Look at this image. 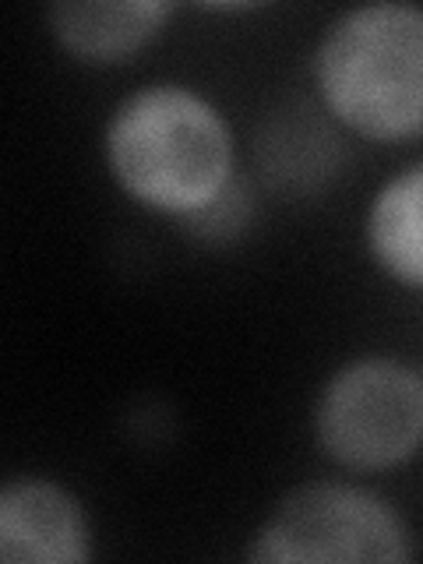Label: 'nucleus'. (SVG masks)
<instances>
[{
    "label": "nucleus",
    "instance_id": "obj_4",
    "mask_svg": "<svg viewBox=\"0 0 423 564\" xmlns=\"http://www.w3.org/2000/svg\"><path fill=\"white\" fill-rule=\"evenodd\" d=\"M251 561H410L402 519L381 498L346 484H307L279 501L254 536Z\"/></svg>",
    "mask_w": 423,
    "mask_h": 564
},
{
    "label": "nucleus",
    "instance_id": "obj_5",
    "mask_svg": "<svg viewBox=\"0 0 423 564\" xmlns=\"http://www.w3.org/2000/svg\"><path fill=\"white\" fill-rule=\"evenodd\" d=\"M88 519L70 494L50 480L22 476L0 494V557L8 564L88 561Z\"/></svg>",
    "mask_w": 423,
    "mask_h": 564
},
{
    "label": "nucleus",
    "instance_id": "obj_7",
    "mask_svg": "<svg viewBox=\"0 0 423 564\" xmlns=\"http://www.w3.org/2000/svg\"><path fill=\"white\" fill-rule=\"evenodd\" d=\"M367 243L388 275L423 286V163L381 187L367 216Z\"/></svg>",
    "mask_w": 423,
    "mask_h": 564
},
{
    "label": "nucleus",
    "instance_id": "obj_1",
    "mask_svg": "<svg viewBox=\"0 0 423 564\" xmlns=\"http://www.w3.org/2000/svg\"><path fill=\"white\" fill-rule=\"evenodd\" d=\"M106 163L134 202L187 219L234 181V138L202 96L152 85L117 106Z\"/></svg>",
    "mask_w": 423,
    "mask_h": 564
},
{
    "label": "nucleus",
    "instance_id": "obj_2",
    "mask_svg": "<svg viewBox=\"0 0 423 564\" xmlns=\"http://www.w3.org/2000/svg\"><path fill=\"white\" fill-rule=\"evenodd\" d=\"M328 110L375 141L423 134V11L367 4L343 14L314 53Z\"/></svg>",
    "mask_w": 423,
    "mask_h": 564
},
{
    "label": "nucleus",
    "instance_id": "obj_8",
    "mask_svg": "<svg viewBox=\"0 0 423 564\" xmlns=\"http://www.w3.org/2000/svg\"><path fill=\"white\" fill-rule=\"evenodd\" d=\"M247 219H251V202H247V191H243V184L229 181L205 208H198L194 216H187V226L202 240H229L247 226Z\"/></svg>",
    "mask_w": 423,
    "mask_h": 564
},
{
    "label": "nucleus",
    "instance_id": "obj_6",
    "mask_svg": "<svg viewBox=\"0 0 423 564\" xmlns=\"http://www.w3.org/2000/svg\"><path fill=\"white\" fill-rule=\"evenodd\" d=\"M170 8L159 0H106V4H53L46 11L57 43L93 64L128 61L163 29Z\"/></svg>",
    "mask_w": 423,
    "mask_h": 564
},
{
    "label": "nucleus",
    "instance_id": "obj_3",
    "mask_svg": "<svg viewBox=\"0 0 423 564\" xmlns=\"http://www.w3.org/2000/svg\"><path fill=\"white\" fill-rule=\"evenodd\" d=\"M322 448L349 469H388L423 445V378L384 357L335 370L314 410Z\"/></svg>",
    "mask_w": 423,
    "mask_h": 564
}]
</instances>
